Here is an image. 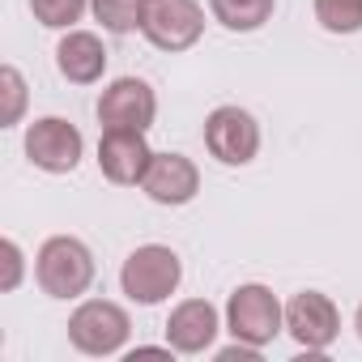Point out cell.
<instances>
[{
    "mask_svg": "<svg viewBox=\"0 0 362 362\" xmlns=\"http://www.w3.org/2000/svg\"><path fill=\"white\" fill-rule=\"evenodd\" d=\"M205 149L226 166H247L260 149V124L243 107H218L205 119Z\"/></svg>",
    "mask_w": 362,
    "mask_h": 362,
    "instance_id": "5b68a950",
    "label": "cell"
},
{
    "mask_svg": "<svg viewBox=\"0 0 362 362\" xmlns=\"http://www.w3.org/2000/svg\"><path fill=\"white\" fill-rule=\"evenodd\" d=\"M35 281L52 298H77V294H86L90 281H94V256H90V247L81 239H73V235L47 239L39 247V256H35Z\"/></svg>",
    "mask_w": 362,
    "mask_h": 362,
    "instance_id": "6da1fadb",
    "label": "cell"
},
{
    "mask_svg": "<svg viewBox=\"0 0 362 362\" xmlns=\"http://www.w3.org/2000/svg\"><path fill=\"white\" fill-rule=\"evenodd\" d=\"M209 9L226 30L247 35V30H260L273 18V0H209Z\"/></svg>",
    "mask_w": 362,
    "mask_h": 362,
    "instance_id": "5bb4252c",
    "label": "cell"
},
{
    "mask_svg": "<svg viewBox=\"0 0 362 362\" xmlns=\"http://www.w3.org/2000/svg\"><path fill=\"white\" fill-rule=\"evenodd\" d=\"M286 324V307L277 303V294L269 286H239L226 303V328L235 332V341H247V345H269Z\"/></svg>",
    "mask_w": 362,
    "mask_h": 362,
    "instance_id": "277c9868",
    "label": "cell"
},
{
    "mask_svg": "<svg viewBox=\"0 0 362 362\" xmlns=\"http://www.w3.org/2000/svg\"><path fill=\"white\" fill-rule=\"evenodd\" d=\"M56 69H60V77L73 81V86H94V81L103 77V69H107V47H103V39L90 35V30H69V35L60 39V47H56Z\"/></svg>",
    "mask_w": 362,
    "mask_h": 362,
    "instance_id": "4fadbf2b",
    "label": "cell"
},
{
    "mask_svg": "<svg viewBox=\"0 0 362 362\" xmlns=\"http://www.w3.org/2000/svg\"><path fill=\"white\" fill-rule=\"evenodd\" d=\"M132 332V320L119 303H107V298H90L81 303L73 315H69V341L73 349L90 354V358H111L124 349Z\"/></svg>",
    "mask_w": 362,
    "mask_h": 362,
    "instance_id": "3957f363",
    "label": "cell"
},
{
    "mask_svg": "<svg viewBox=\"0 0 362 362\" xmlns=\"http://www.w3.org/2000/svg\"><path fill=\"white\" fill-rule=\"evenodd\" d=\"M214 337H218V311L205 298L179 303L166 320V345L175 354H205L214 345Z\"/></svg>",
    "mask_w": 362,
    "mask_h": 362,
    "instance_id": "7c38bea8",
    "label": "cell"
},
{
    "mask_svg": "<svg viewBox=\"0 0 362 362\" xmlns=\"http://www.w3.org/2000/svg\"><path fill=\"white\" fill-rule=\"evenodd\" d=\"M286 332H290L307 354H320V349H328V345L337 341L341 315H337V307H332L328 294L303 290V294H294V298L286 303Z\"/></svg>",
    "mask_w": 362,
    "mask_h": 362,
    "instance_id": "ba28073f",
    "label": "cell"
},
{
    "mask_svg": "<svg viewBox=\"0 0 362 362\" xmlns=\"http://www.w3.org/2000/svg\"><path fill=\"white\" fill-rule=\"evenodd\" d=\"M179 277H184V264H179V256H175L170 247H162V243L136 247V252L124 260V269H119L124 294H128L132 303H141V307H153V303L170 298L175 286H179Z\"/></svg>",
    "mask_w": 362,
    "mask_h": 362,
    "instance_id": "7a4b0ae2",
    "label": "cell"
},
{
    "mask_svg": "<svg viewBox=\"0 0 362 362\" xmlns=\"http://www.w3.org/2000/svg\"><path fill=\"white\" fill-rule=\"evenodd\" d=\"M158 115V98L153 86L141 77H115L103 94H98V124L103 128H149Z\"/></svg>",
    "mask_w": 362,
    "mask_h": 362,
    "instance_id": "9c48e42d",
    "label": "cell"
},
{
    "mask_svg": "<svg viewBox=\"0 0 362 362\" xmlns=\"http://www.w3.org/2000/svg\"><path fill=\"white\" fill-rule=\"evenodd\" d=\"M315 22L328 35H358L362 30V0H315Z\"/></svg>",
    "mask_w": 362,
    "mask_h": 362,
    "instance_id": "2e32d148",
    "label": "cell"
},
{
    "mask_svg": "<svg viewBox=\"0 0 362 362\" xmlns=\"http://www.w3.org/2000/svg\"><path fill=\"white\" fill-rule=\"evenodd\" d=\"M35 22H43L47 30H69L73 22H81L86 0H30Z\"/></svg>",
    "mask_w": 362,
    "mask_h": 362,
    "instance_id": "e0dca14e",
    "label": "cell"
},
{
    "mask_svg": "<svg viewBox=\"0 0 362 362\" xmlns=\"http://www.w3.org/2000/svg\"><path fill=\"white\" fill-rule=\"evenodd\" d=\"M0 256H5V281H0V290H13L22 281V252H18L13 239H5L0 243Z\"/></svg>",
    "mask_w": 362,
    "mask_h": 362,
    "instance_id": "d6986e66",
    "label": "cell"
},
{
    "mask_svg": "<svg viewBox=\"0 0 362 362\" xmlns=\"http://www.w3.org/2000/svg\"><path fill=\"white\" fill-rule=\"evenodd\" d=\"M141 188L153 205H188L197 192H201V170L192 158L184 153H153L145 179H141Z\"/></svg>",
    "mask_w": 362,
    "mask_h": 362,
    "instance_id": "8fae6325",
    "label": "cell"
},
{
    "mask_svg": "<svg viewBox=\"0 0 362 362\" xmlns=\"http://www.w3.org/2000/svg\"><path fill=\"white\" fill-rule=\"evenodd\" d=\"M90 9L111 35H128L145 22V0H90Z\"/></svg>",
    "mask_w": 362,
    "mask_h": 362,
    "instance_id": "9a60e30c",
    "label": "cell"
},
{
    "mask_svg": "<svg viewBox=\"0 0 362 362\" xmlns=\"http://www.w3.org/2000/svg\"><path fill=\"white\" fill-rule=\"evenodd\" d=\"M0 86H5V111H0V124H18L22 107H26V81L18 69H5L0 73Z\"/></svg>",
    "mask_w": 362,
    "mask_h": 362,
    "instance_id": "ac0fdd59",
    "label": "cell"
},
{
    "mask_svg": "<svg viewBox=\"0 0 362 362\" xmlns=\"http://www.w3.org/2000/svg\"><path fill=\"white\" fill-rule=\"evenodd\" d=\"M354 328H358V337H362V307H358V315H354Z\"/></svg>",
    "mask_w": 362,
    "mask_h": 362,
    "instance_id": "ffe728a7",
    "label": "cell"
},
{
    "mask_svg": "<svg viewBox=\"0 0 362 362\" xmlns=\"http://www.w3.org/2000/svg\"><path fill=\"white\" fill-rule=\"evenodd\" d=\"M205 30V13L197 0H153L145 9L141 35L158 47V52H188Z\"/></svg>",
    "mask_w": 362,
    "mask_h": 362,
    "instance_id": "8992f818",
    "label": "cell"
},
{
    "mask_svg": "<svg viewBox=\"0 0 362 362\" xmlns=\"http://www.w3.org/2000/svg\"><path fill=\"white\" fill-rule=\"evenodd\" d=\"M81 132L60 115H43L26 128V158L47 175H69L81 162Z\"/></svg>",
    "mask_w": 362,
    "mask_h": 362,
    "instance_id": "52a82bcc",
    "label": "cell"
},
{
    "mask_svg": "<svg viewBox=\"0 0 362 362\" xmlns=\"http://www.w3.org/2000/svg\"><path fill=\"white\" fill-rule=\"evenodd\" d=\"M153 162V149L145 145V132L141 128H107L103 141H98V170L119 188H132L145 179Z\"/></svg>",
    "mask_w": 362,
    "mask_h": 362,
    "instance_id": "30bf717a",
    "label": "cell"
}]
</instances>
